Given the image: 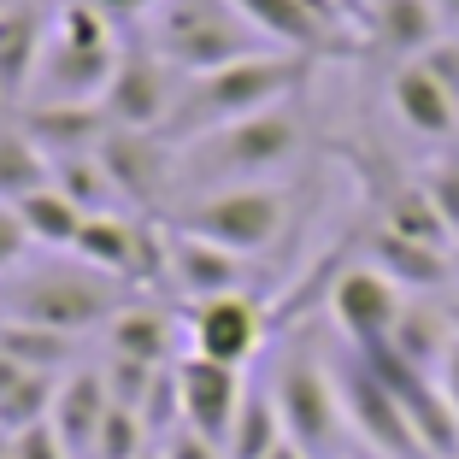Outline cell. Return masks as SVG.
Here are the masks:
<instances>
[{
    "mask_svg": "<svg viewBox=\"0 0 459 459\" xmlns=\"http://www.w3.org/2000/svg\"><path fill=\"white\" fill-rule=\"evenodd\" d=\"M307 77H312V59L283 54V48H265V54H247V59H236V65L201 71V77L183 82L165 135L183 148V142H195V135H206V130H224V124H242V118H254V112H271V107H283Z\"/></svg>",
    "mask_w": 459,
    "mask_h": 459,
    "instance_id": "1",
    "label": "cell"
},
{
    "mask_svg": "<svg viewBox=\"0 0 459 459\" xmlns=\"http://www.w3.org/2000/svg\"><path fill=\"white\" fill-rule=\"evenodd\" d=\"M112 30L118 24L100 13L95 0L54 6L48 48H41V65H36V82H30L24 107H89V100L107 95L118 48H124V41H112Z\"/></svg>",
    "mask_w": 459,
    "mask_h": 459,
    "instance_id": "2",
    "label": "cell"
},
{
    "mask_svg": "<svg viewBox=\"0 0 459 459\" xmlns=\"http://www.w3.org/2000/svg\"><path fill=\"white\" fill-rule=\"evenodd\" d=\"M148 41L171 59V71H183V77L236 65V59L271 48L236 0H160Z\"/></svg>",
    "mask_w": 459,
    "mask_h": 459,
    "instance_id": "3",
    "label": "cell"
},
{
    "mask_svg": "<svg viewBox=\"0 0 459 459\" xmlns=\"http://www.w3.org/2000/svg\"><path fill=\"white\" fill-rule=\"evenodd\" d=\"M271 401L283 412V430L295 447H307L312 459H342V436H353V430H348V412H342L336 371H330V359L312 342H295L277 359Z\"/></svg>",
    "mask_w": 459,
    "mask_h": 459,
    "instance_id": "4",
    "label": "cell"
},
{
    "mask_svg": "<svg viewBox=\"0 0 459 459\" xmlns=\"http://www.w3.org/2000/svg\"><path fill=\"white\" fill-rule=\"evenodd\" d=\"M189 153H177V160L189 165L195 177H212V183H265L277 177L289 160L300 153V118L289 107H271V112H254L242 124H224V130H206L195 142H183Z\"/></svg>",
    "mask_w": 459,
    "mask_h": 459,
    "instance_id": "5",
    "label": "cell"
},
{
    "mask_svg": "<svg viewBox=\"0 0 459 459\" xmlns=\"http://www.w3.org/2000/svg\"><path fill=\"white\" fill-rule=\"evenodd\" d=\"M6 312L24 318V325H48V330H65V336H82V330L107 325L112 312L124 307L118 283H107L95 265H36L24 271L18 283L0 289Z\"/></svg>",
    "mask_w": 459,
    "mask_h": 459,
    "instance_id": "6",
    "label": "cell"
},
{
    "mask_svg": "<svg viewBox=\"0 0 459 459\" xmlns=\"http://www.w3.org/2000/svg\"><path fill=\"white\" fill-rule=\"evenodd\" d=\"M289 224V195L271 189V183H236V189H212L206 201L183 206L177 212V230H189V236H206V242L230 247V254H265L277 247Z\"/></svg>",
    "mask_w": 459,
    "mask_h": 459,
    "instance_id": "7",
    "label": "cell"
},
{
    "mask_svg": "<svg viewBox=\"0 0 459 459\" xmlns=\"http://www.w3.org/2000/svg\"><path fill=\"white\" fill-rule=\"evenodd\" d=\"M330 371H336L348 430H353V442H359L365 454L371 459H430L419 447V436H412V424H406L394 389L377 377V365L365 359L359 348H342L336 359H330Z\"/></svg>",
    "mask_w": 459,
    "mask_h": 459,
    "instance_id": "8",
    "label": "cell"
},
{
    "mask_svg": "<svg viewBox=\"0 0 459 459\" xmlns=\"http://www.w3.org/2000/svg\"><path fill=\"white\" fill-rule=\"evenodd\" d=\"M177 95H183V82H177L171 59L148 36H130L118 48V65H112V82H107V95H100V107H107L112 130H165Z\"/></svg>",
    "mask_w": 459,
    "mask_h": 459,
    "instance_id": "9",
    "label": "cell"
},
{
    "mask_svg": "<svg viewBox=\"0 0 459 459\" xmlns=\"http://www.w3.org/2000/svg\"><path fill=\"white\" fill-rule=\"evenodd\" d=\"M95 153L112 177V195L142 206V212L165 206V195H171V183H177V165H183L177 160V142L165 130H112Z\"/></svg>",
    "mask_w": 459,
    "mask_h": 459,
    "instance_id": "10",
    "label": "cell"
},
{
    "mask_svg": "<svg viewBox=\"0 0 459 459\" xmlns=\"http://www.w3.org/2000/svg\"><path fill=\"white\" fill-rule=\"evenodd\" d=\"M406 289L394 283V277H383L371 259H359V265H348L336 277V289H330V318H336V330L348 336V348H383V342L394 336V325H401L406 312Z\"/></svg>",
    "mask_w": 459,
    "mask_h": 459,
    "instance_id": "11",
    "label": "cell"
},
{
    "mask_svg": "<svg viewBox=\"0 0 459 459\" xmlns=\"http://www.w3.org/2000/svg\"><path fill=\"white\" fill-rule=\"evenodd\" d=\"M177 394H183V424L224 447L230 424H236V412H242V401H247L236 365H218V359H206V353H189V359L177 365Z\"/></svg>",
    "mask_w": 459,
    "mask_h": 459,
    "instance_id": "12",
    "label": "cell"
},
{
    "mask_svg": "<svg viewBox=\"0 0 459 459\" xmlns=\"http://www.w3.org/2000/svg\"><path fill=\"white\" fill-rule=\"evenodd\" d=\"M195 353L218 365H247L265 342V312L254 307L247 295H218V300H195Z\"/></svg>",
    "mask_w": 459,
    "mask_h": 459,
    "instance_id": "13",
    "label": "cell"
},
{
    "mask_svg": "<svg viewBox=\"0 0 459 459\" xmlns=\"http://www.w3.org/2000/svg\"><path fill=\"white\" fill-rule=\"evenodd\" d=\"M48 6L36 0H6L0 6V100L18 107L36 82V65H41V48H48Z\"/></svg>",
    "mask_w": 459,
    "mask_h": 459,
    "instance_id": "14",
    "label": "cell"
},
{
    "mask_svg": "<svg viewBox=\"0 0 459 459\" xmlns=\"http://www.w3.org/2000/svg\"><path fill=\"white\" fill-rule=\"evenodd\" d=\"M365 259H371L383 277H394L406 295H442V289H454V283H459L454 254H447V247L412 242V236H394V230H383V224L371 230V242H365Z\"/></svg>",
    "mask_w": 459,
    "mask_h": 459,
    "instance_id": "15",
    "label": "cell"
},
{
    "mask_svg": "<svg viewBox=\"0 0 459 459\" xmlns=\"http://www.w3.org/2000/svg\"><path fill=\"white\" fill-rule=\"evenodd\" d=\"M247 259L230 254V247L189 236V230H171V289L189 300H218V295H242Z\"/></svg>",
    "mask_w": 459,
    "mask_h": 459,
    "instance_id": "16",
    "label": "cell"
},
{
    "mask_svg": "<svg viewBox=\"0 0 459 459\" xmlns=\"http://www.w3.org/2000/svg\"><path fill=\"white\" fill-rule=\"evenodd\" d=\"M389 107H394V118L419 135V142H447V135L459 130V100L447 95V89L419 65V59L394 65V77H389Z\"/></svg>",
    "mask_w": 459,
    "mask_h": 459,
    "instance_id": "17",
    "label": "cell"
},
{
    "mask_svg": "<svg viewBox=\"0 0 459 459\" xmlns=\"http://www.w3.org/2000/svg\"><path fill=\"white\" fill-rule=\"evenodd\" d=\"M365 24H371V41L383 54H394L401 65L447 36L436 0H365Z\"/></svg>",
    "mask_w": 459,
    "mask_h": 459,
    "instance_id": "18",
    "label": "cell"
},
{
    "mask_svg": "<svg viewBox=\"0 0 459 459\" xmlns=\"http://www.w3.org/2000/svg\"><path fill=\"white\" fill-rule=\"evenodd\" d=\"M18 124H24L41 148H48V160L95 153L100 142L112 135V118H107L100 100H89V107H24V118H18Z\"/></svg>",
    "mask_w": 459,
    "mask_h": 459,
    "instance_id": "19",
    "label": "cell"
},
{
    "mask_svg": "<svg viewBox=\"0 0 459 459\" xmlns=\"http://www.w3.org/2000/svg\"><path fill=\"white\" fill-rule=\"evenodd\" d=\"M107 406H112V394H107V377H100V371H77L71 383H59V401H54V419L48 424H54L59 442L71 447V459L95 454V436H100Z\"/></svg>",
    "mask_w": 459,
    "mask_h": 459,
    "instance_id": "20",
    "label": "cell"
},
{
    "mask_svg": "<svg viewBox=\"0 0 459 459\" xmlns=\"http://www.w3.org/2000/svg\"><path fill=\"white\" fill-rule=\"evenodd\" d=\"M454 312L447 307H436L430 295H412L406 300V312H401V325H394V336L383 342V348H394L401 359H412L419 371H436V365L447 359V348H454Z\"/></svg>",
    "mask_w": 459,
    "mask_h": 459,
    "instance_id": "21",
    "label": "cell"
},
{
    "mask_svg": "<svg viewBox=\"0 0 459 459\" xmlns=\"http://www.w3.org/2000/svg\"><path fill=\"white\" fill-rule=\"evenodd\" d=\"M48 183H54V160H48V148H41L24 124L0 118V201L18 206L24 195L48 189Z\"/></svg>",
    "mask_w": 459,
    "mask_h": 459,
    "instance_id": "22",
    "label": "cell"
},
{
    "mask_svg": "<svg viewBox=\"0 0 459 459\" xmlns=\"http://www.w3.org/2000/svg\"><path fill=\"white\" fill-rule=\"evenodd\" d=\"M171 342H177V325L165 318L160 307H118L107 318V348L124 353V359L165 365V359H171Z\"/></svg>",
    "mask_w": 459,
    "mask_h": 459,
    "instance_id": "23",
    "label": "cell"
},
{
    "mask_svg": "<svg viewBox=\"0 0 459 459\" xmlns=\"http://www.w3.org/2000/svg\"><path fill=\"white\" fill-rule=\"evenodd\" d=\"M18 218H24V230H30V242H41V247H77V236H82V206L71 201L65 189H36V195H24L18 201Z\"/></svg>",
    "mask_w": 459,
    "mask_h": 459,
    "instance_id": "24",
    "label": "cell"
},
{
    "mask_svg": "<svg viewBox=\"0 0 459 459\" xmlns=\"http://www.w3.org/2000/svg\"><path fill=\"white\" fill-rule=\"evenodd\" d=\"M71 254L82 259V265L95 271H112V277H130V259H135V224L118 212H89L82 218V236Z\"/></svg>",
    "mask_w": 459,
    "mask_h": 459,
    "instance_id": "25",
    "label": "cell"
},
{
    "mask_svg": "<svg viewBox=\"0 0 459 459\" xmlns=\"http://www.w3.org/2000/svg\"><path fill=\"white\" fill-rule=\"evenodd\" d=\"M283 442H289V430H283V412H277L271 389H254L242 401V412H236V424H230L224 454L230 459H265L271 447H283Z\"/></svg>",
    "mask_w": 459,
    "mask_h": 459,
    "instance_id": "26",
    "label": "cell"
},
{
    "mask_svg": "<svg viewBox=\"0 0 459 459\" xmlns=\"http://www.w3.org/2000/svg\"><path fill=\"white\" fill-rule=\"evenodd\" d=\"M383 230L412 236V242H430V247H454V230H447V218L436 212V201H430L424 183H401V189L389 195V206H383Z\"/></svg>",
    "mask_w": 459,
    "mask_h": 459,
    "instance_id": "27",
    "label": "cell"
},
{
    "mask_svg": "<svg viewBox=\"0 0 459 459\" xmlns=\"http://www.w3.org/2000/svg\"><path fill=\"white\" fill-rule=\"evenodd\" d=\"M0 353L18 359L24 371H41V377H59V365L71 359V336L48 325H24V318H6L0 325Z\"/></svg>",
    "mask_w": 459,
    "mask_h": 459,
    "instance_id": "28",
    "label": "cell"
},
{
    "mask_svg": "<svg viewBox=\"0 0 459 459\" xmlns=\"http://www.w3.org/2000/svg\"><path fill=\"white\" fill-rule=\"evenodd\" d=\"M54 401H59V377L30 371L13 394H0V430L24 436V430H36V424H48V419H54Z\"/></svg>",
    "mask_w": 459,
    "mask_h": 459,
    "instance_id": "29",
    "label": "cell"
},
{
    "mask_svg": "<svg viewBox=\"0 0 459 459\" xmlns=\"http://www.w3.org/2000/svg\"><path fill=\"white\" fill-rule=\"evenodd\" d=\"M54 189H65L82 212H107L112 177L100 165V153H65V160H54Z\"/></svg>",
    "mask_w": 459,
    "mask_h": 459,
    "instance_id": "30",
    "label": "cell"
},
{
    "mask_svg": "<svg viewBox=\"0 0 459 459\" xmlns=\"http://www.w3.org/2000/svg\"><path fill=\"white\" fill-rule=\"evenodd\" d=\"M142 454H148V424H142V412L112 401L107 419H100V436H95V459H142Z\"/></svg>",
    "mask_w": 459,
    "mask_h": 459,
    "instance_id": "31",
    "label": "cell"
},
{
    "mask_svg": "<svg viewBox=\"0 0 459 459\" xmlns=\"http://www.w3.org/2000/svg\"><path fill=\"white\" fill-rule=\"evenodd\" d=\"M165 365H142V359H124V353H112L107 365H100V377H107V394L118 406H130V412H142V401L153 394V383H160Z\"/></svg>",
    "mask_w": 459,
    "mask_h": 459,
    "instance_id": "32",
    "label": "cell"
},
{
    "mask_svg": "<svg viewBox=\"0 0 459 459\" xmlns=\"http://www.w3.org/2000/svg\"><path fill=\"white\" fill-rule=\"evenodd\" d=\"M142 424H148V436H177V430H183V394H177V365H165L160 383H153V394L142 401Z\"/></svg>",
    "mask_w": 459,
    "mask_h": 459,
    "instance_id": "33",
    "label": "cell"
},
{
    "mask_svg": "<svg viewBox=\"0 0 459 459\" xmlns=\"http://www.w3.org/2000/svg\"><path fill=\"white\" fill-rule=\"evenodd\" d=\"M419 183L430 189V201H436V212L447 218V230H459V160H436Z\"/></svg>",
    "mask_w": 459,
    "mask_h": 459,
    "instance_id": "34",
    "label": "cell"
},
{
    "mask_svg": "<svg viewBox=\"0 0 459 459\" xmlns=\"http://www.w3.org/2000/svg\"><path fill=\"white\" fill-rule=\"evenodd\" d=\"M419 65L430 71V77L442 82L447 95L459 100V36H442V41H436V48H424V54H419Z\"/></svg>",
    "mask_w": 459,
    "mask_h": 459,
    "instance_id": "35",
    "label": "cell"
},
{
    "mask_svg": "<svg viewBox=\"0 0 459 459\" xmlns=\"http://www.w3.org/2000/svg\"><path fill=\"white\" fill-rule=\"evenodd\" d=\"M18 459H71V447L59 442L54 424H36V430L18 436Z\"/></svg>",
    "mask_w": 459,
    "mask_h": 459,
    "instance_id": "36",
    "label": "cell"
},
{
    "mask_svg": "<svg viewBox=\"0 0 459 459\" xmlns=\"http://www.w3.org/2000/svg\"><path fill=\"white\" fill-rule=\"evenodd\" d=\"M165 459H230V454L218 442H206L201 430H189V424H183L177 436H165Z\"/></svg>",
    "mask_w": 459,
    "mask_h": 459,
    "instance_id": "37",
    "label": "cell"
},
{
    "mask_svg": "<svg viewBox=\"0 0 459 459\" xmlns=\"http://www.w3.org/2000/svg\"><path fill=\"white\" fill-rule=\"evenodd\" d=\"M24 242H30V230H24V218H18V206L0 201V271L24 254Z\"/></svg>",
    "mask_w": 459,
    "mask_h": 459,
    "instance_id": "38",
    "label": "cell"
},
{
    "mask_svg": "<svg viewBox=\"0 0 459 459\" xmlns=\"http://www.w3.org/2000/svg\"><path fill=\"white\" fill-rule=\"evenodd\" d=\"M100 13L112 18V24H135V18H148V13H160V0H95Z\"/></svg>",
    "mask_w": 459,
    "mask_h": 459,
    "instance_id": "39",
    "label": "cell"
},
{
    "mask_svg": "<svg viewBox=\"0 0 459 459\" xmlns=\"http://www.w3.org/2000/svg\"><path fill=\"white\" fill-rule=\"evenodd\" d=\"M436 377H442V394L454 401V412H459V336H454V348H447V359L436 365Z\"/></svg>",
    "mask_w": 459,
    "mask_h": 459,
    "instance_id": "40",
    "label": "cell"
},
{
    "mask_svg": "<svg viewBox=\"0 0 459 459\" xmlns=\"http://www.w3.org/2000/svg\"><path fill=\"white\" fill-rule=\"evenodd\" d=\"M24 377H30L24 365H18V359H6V353H0V394H13V389H18V383H24Z\"/></svg>",
    "mask_w": 459,
    "mask_h": 459,
    "instance_id": "41",
    "label": "cell"
},
{
    "mask_svg": "<svg viewBox=\"0 0 459 459\" xmlns=\"http://www.w3.org/2000/svg\"><path fill=\"white\" fill-rule=\"evenodd\" d=\"M436 13H442L447 36H459V0H436Z\"/></svg>",
    "mask_w": 459,
    "mask_h": 459,
    "instance_id": "42",
    "label": "cell"
},
{
    "mask_svg": "<svg viewBox=\"0 0 459 459\" xmlns=\"http://www.w3.org/2000/svg\"><path fill=\"white\" fill-rule=\"evenodd\" d=\"M447 254H454V271H459V230H454V247H447Z\"/></svg>",
    "mask_w": 459,
    "mask_h": 459,
    "instance_id": "43",
    "label": "cell"
},
{
    "mask_svg": "<svg viewBox=\"0 0 459 459\" xmlns=\"http://www.w3.org/2000/svg\"><path fill=\"white\" fill-rule=\"evenodd\" d=\"M447 312H454V330H459V300H447Z\"/></svg>",
    "mask_w": 459,
    "mask_h": 459,
    "instance_id": "44",
    "label": "cell"
},
{
    "mask_svg": "<svg viewBox=\"0 0 459 459\" xmlns=\"http://www.w3.org/2000/svg\"><path fill=\"white\" fill-rule=\"evenodd\" d=\"M142 459H165V447H160V454H153V447H148V454H142Z\"/></svg>",
    "mask_w": 459,
    "mask_h": 459,
    "instance_id": "45",
    "label": "cell"
},
{
    "mask_svg": "<svg viewBox=\"0 0 459 459\" xmlns=\"http://www.w3.org/2000/svg\"><path fill=\"white\" fill-rule=\"evenodd\" d=\"M6 459H18V442H13V454H6Z\"/></svg>",
    "mask_w": 459,
    "mask_h": 459,
    "instance_id": "46",
    "label": "cell"
},
{
    "mask_svg": "<svg viewBox=\"0 0 459 459\" xmlns=\"http://www.w3.org/2000/svg\"><path fill=\"white\" fill-rule=\"evenodd\" d=\"M342 6H353V0H342Z\"/></svg>",
    "mask_w": 459,
    "mask_h": 459,
    "instance_id": "47",
    "label": "cell"
},
{
    "mask_svg": "<svg viewBox=\"0 0 459 459\" xmlns=\"http://www.w3.org/2000/svg\"><path fill=\"white\" fill-rule=\"evenodd\" d=\"M0 6H6V0H0Z\"/></svg>",
    "mask_w": 459,
    "mask_h": 459,
    "instance_id": "48",
    "label": "cell"
}]
</instances>
